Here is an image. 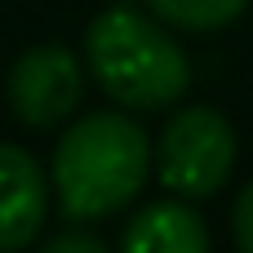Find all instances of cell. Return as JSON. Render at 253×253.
I'll return each mask as SVG.
<instances>
[{
	"mask_svg": "<svg viewBox=\"0 0 253 253\" xmlns=\"http://www.w3.org/2000/svg\"><path fill=\"white\" fill-rule=\"evenodd\" d=\"M49 213V182L31 151L0 142V253L27 249Z\"/></svg>",
	"mask_w": 253,
	"mask_h": 253,
	"instance_id": "5",
	"label": "cell"
},
{
	"mask_svg": "<svg viewBox=\"0 0 253 253\" xmlns=\"http://www.w3.org/2000/svg\"><path fill=\"white\" fill-rule=\"evenodd\" d=\"M156 18L173 22V27H187V31H213V27H227L245 13L249 0H147Z\"/></svg>",
	"mask_w": 253,
	"mask_h": 253,
	"instance_id": "7",
	"label": "cell"
},
{
	"mask_svg": "<svg viewBox=\"0 0 253 253\" xmlns=\"http://www.w3.org/2000/svg\"><path fill=\"white\" fill-rule=\"evenodd\" d=\"M151 169V142L138 120L120 111L80 116L53 151V191L67 218L93 222L120 213Z\"/></svg>",
	"mask_w": 253,
	"mask_h": 253,
	"instance_id": "1",
	"label": "cell"
},
{
	"mask_svg": "<svg viewBox=\"0 0 253 253\" xmlns=\"http://www.w3.org/2000/svg\"><path fill=\"white\" fill-rule=\"evenodd\" d=\"M120 249L125 253H205L209 249V227L191 205L160 200V205H147L142 213H133L125 222Z\"/></svg>",
	"mask_w": 253,
	"mask_h": 253,
	"instance_id": "6",
	"label": "cell"
},
{
	"mask_svg": "<svg viewBox=\"0 0 253 253\" xmlns=\"http://www.w3.org/2000/svg\"><path fill=\"white\" fill-rule=\"evenodd\" d=\"M236 165V133L222 111L213 107H187L178 111L156 147V173L173 196L205 200L222 191Z\"/></svg>",
	"mask_w": 253,
	"mask_h": 253,
	"instance_id": "3",
	"label": "cell"
},
{
	"mask_svg": "<svg viewBox=\"0 0 253 253\" xmlns=\"http://www.w3.org/2000/svg\"><path fill=\"white\" fill-rule=\"evenodd\" d=\"M84 93V76L80 62L62 49V44H40L27 49L13 71H9V107L22 125L31 129H53L62 125L76 102Z\"/></svg>",
	"mask_w": 253,
	"mask_h": 253,
	"instance_id": "4",
	"label": "cell"
},
{
	"mask_svg": "<svg viewBox=\"0 0 253 253\" xmlns=\"http://www.w3.org/2000/svg\"><path fill=\"white\" fill-rule=\"evenodd\" d=\"M231 231H236V245L245 253H253V182L240 191L236 200V213H231Z\"/></svg>",
	"mask_w": 253,
	"mask_h": 253,
	"instance_id": "8",
	"label": "cell"
},
{
	"mask_svg": "<svg viewBox=\"0 0 253 253\" xmlns=\"http://www.w3.org/2000/svg\"><path fill=\"white\" fill-rule=\"evenodd\" d=\"M84 53H89L93 80L120 107L160 111V107L178 102L191 84L187 53L147 13H138L129 4H116L89 22Z\"/></svg>",
	"mask_w": 253,
	"mask_h": 253,
	"instance_id": "2",
	"label": "cell"
},
{
	"mask_svg": "<svg viewBox=\"0 0 253 253\" xmlns=\"http://www.w3.org/2000/svg\"><path fill=\"white\" fill-rule=\"evenodd\" d=\"M49 253H102V240L98 236H53L49 245H44Z\"/></svg>",
	"mask_w": 253,
	"mask_h": 253,
	"instance_id": "9",
	"label": "cell"
}]
</instances>
